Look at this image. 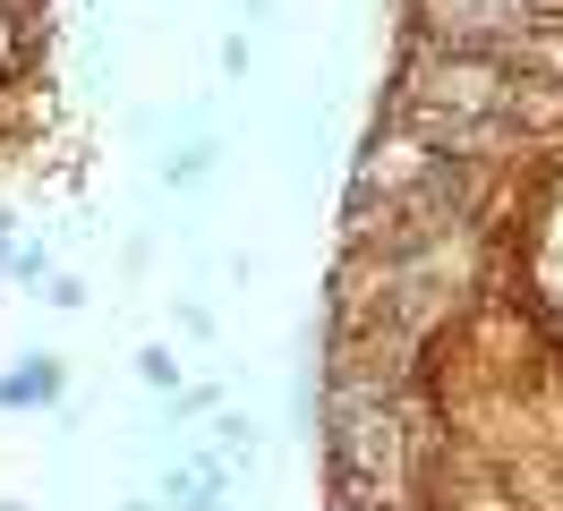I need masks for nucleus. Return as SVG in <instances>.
<instances>
[{
  "instance_id": "1",
  "label": "nucleus",
  "mask_w": 563,
  "mask_h": 511,
  "mask_svg": "<svg viewBox=\"0 0 563 511\" xmlns=\"http://www.w3.org/2000/svg\"><path fill=\"white\" fill-rule=\"evenodd\" d=\"M60 358H26L18 375H0V409H35V401H60Z\"/></svg>"
},
{
  "instance_id": "3",
  "label": "nucleus",
  "mask_w": 563,
  "mask_h": 511,
  "mask_svg": "<svg viewBox=\"0 0 563 511\" xmlns=\"http://www.w3.org/2000/svg\"><path fill=\"white\" fill-rule=\"evenodd\" d=\"M206 170H213V145H179L172 163H163V179H172V188H197Z\"/></svg>"
},
{
  "instance_id": "2",
  "label": "nucleus",
  "mask_w": 563,
  "mask_h": 511,
  "mask_svg": "<svg viewBox=\"0 0 563 511\" xmlns=\"http://www.w3.org/2000/svg\"><path fill=\"white\" fill-rule=\"evenodd\" d=\"M163 503H172V511H222V460L172 469V477H163Z\"/></svg>"
},
{
  "instance_id": "4",
  "label": "nucleus",
  "mask_w": 563,
  "mask_h": 511,
  "mask_svg": "<svg viewBox=\"0 0 563 511\" xmlns=\"http://www.w3.org/2000/svg\"><path fill=\"white\" fill-rule=\"evenodd\" d=\"M213 443H222V460H247V452H256V435H247V418H222V426H213Z\"/></svg>"
},
{
  "instance_id": "5",
  "label": "nucleus",
  "mask_w": 563,
  "mask_h": 511,
  "mask_svg": "<svg viewBox=\"0 0 563 511\" xmlns=\"http://www.w3.org/2000/svg\"><path fill=\"white\" fill-rule=\"evenodd\" d=\"M137 375H145V384H163V392H172V384H179V358H172V349H145V358H137Z\"/></svg>"
}]
</instances>
